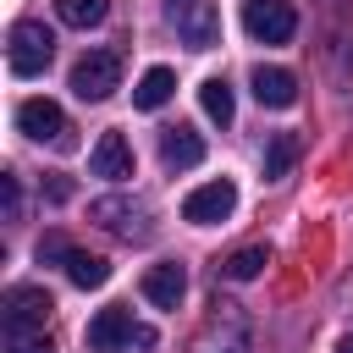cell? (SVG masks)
<instances>
[{"label": "cell", "mask_w": 353, "mask_h": 353, "mask_svg": "<svg viewBox=\"0 0 353 353\" xmlns=\"http://www.w3.org/2000/svg\"><path fill=\"white\" fill-rule=\"evenodd\" d=\"M336 353H353V336H342V342H336Z\"/></svg>", "instance_id": "cell-25"}, {"label": "cell", "mask_w": 353, "mask_h": 353, "mask_svg": "<svg viewBox=\"0 0 353 353\" xmlns=\"http://www.w3.org/2000/svg\"><path fill=\"white\" fill-rule=\"evenodd\" d=\"M121 88V55L116 50H88L72 66V94L77 99H110Z\"/></svg>", "instance_id": "cell-6"}, {"label": "cell", "mask_w": 353, "mask_h": 353, "mask_svg": "<svg viewBox=\"0 0 353 353\" xmlns=\"http://www.w3.org/2000/svg\"><path fill=\"white\" fill-rule=\"evenodd\" d=\"M66 254H72L66 237H44V243H39V259H66Z\"/></svg>", "instance_id": "cell-23"}, {"label": "cell", "mask_w": 353, "mask_h": 353, "mask_svg": "<svg viewBox=\"0 0 353 353\" xmlns=\"http://www.w3.org/2000/svg\"><path fill=\"white\" fill-rule=\"evenodd\" d=\"M105 11H110V0H55V17L66 28H99Z\"/></svg>", "instance_id": "cell-20"}, {"label": "cell", "mask_w": 353, "mask_h": 353, "mask_svg": "<svg viewBox=\"0 0 353 353\" xmlns=\"http://www.w3.org/2000/svg\"><path fill=\"white\" fill-rule=\"evenodd\" d=\"M11 353H55V347L44 331H33V336H11Z\"/></svg>", "instance_id": "cell-21"}, {"label": "cell", "mask_w": 353, "mask_h": 353, "mask_svg": "<svg viewBox=\"0 0 353 353\" xmlns=\"http://www.w3.org/2000/svg\"><path fill=\"white\" fill-rule=\"evenodd\" d=\"M83 342H88V353H116V347H149L154 342V331L149 325H138L121 303H110V309H99L94 320H88V331H83Z\"/></svg>", "instance_id": "cell-2"}, {"label": "cell", "mask_w": 353, "mask_h": 353, "mask_svg": "<svg viewBox=\"0 0 353 353\" xmlns=\"http://www.w3.org/2000/svg\"><path fill=\"white\" fill-rule=\"evenodd\" d=\"M270 265V248L265 243H248V248H237V254H226V265H221V276L226 281H254L259 270Z\"/></svg>", "instance_id": "cell-18"}, {"label": "cell", "mask_w": 353, "mask_h": 353, "mask_svg": "<svg viewBox=\"0 0 353 353\" xmlns=\"http://www.w3.org/2000/svg\"><path fill=\"white\" fill-rule=\"evenodd\" d=\"M243 28L254 44H292L298 11H292V0H243Z\"/></svg>", "instance_id": "cell-5"}, {"label": "cell", "mask_w": 353, "mask_h": 353, "mask_svg": "<svg viewBox=\"0 0 353 353\" xmlns=\"http://www.w3.org/2000/svg\"><path fill=\"white\" fill-rule=\"evenodd\" d=\"M232 210H237V182L232 176H215V182H204L182 199V221H193V226H215Z\"/></svg>", "instance_id": "cell-8"}, {"label": "cell", "mask_w": 353, "mask_h": 353, "mask_svg": "<svg viewBox=\"0 0 353 353\" xmlns=\"http://www.w3.org/2000/svg\"><path fill=\"white\" fill-rule=\"evenodd\" d=\"M61 265H66V276H72L77 287H105V281H110V265H105L99 254H88V248H72Z\"/></svg>", "instance_id": "cell-19"}, {"label": "cell", "mask_w": 353, "mask_h": 353, "mask_svg": "<svg viewBox=\"0 0 353 353\" xmlns=\"http://www.w3.org/2000/svg\"><path fill=\"white\" fill-rule=\"evenodd\" d=\"M199 105H204V116L215 127H232V116H237V99H232V83L226 77H204L199 83Z\"/></svg>", "instance_id": "cell-16"}, {"label": "cell", "mask_w": 353, "mask_h": 353, "mask_svg": "<svg viewBox=\"0 0 353 353\" xmlns=\"http://www.w3.org/2000/svg\"><path fill=\"white\" fill-rule=\"evenodd\" d=\"M193 353H254V331H248V314L237 303H215V314L204 320Z\"/></svg>", "instance_id": "cell-4"}, {"label": "cell", "mask_w": 353, "mask_h": 353, "mask_svg": "<svg viewBox=\"0 0 353 353\" xmlns=\"http://www.w3.org/2000/svg\"><path fill=\"white\" fill-rule=\"evenodd\" d=\"M50 55H55V33L44 22H33V17L11 22V33H6V66L17 77H39L50 66Z\"/></svg>", "instance_id": "cell-1"}, {"label": "cell", "mask_w": 353, "mask_h": 353, "mask_svg": "<svg viewBox=\"0 0 353 353\" xmlns=\"http://www.w3.org/2000/svg\"><path fill=\"white\" fill-rule=\"evenodd\" d=\"M171 94H176V72H171V66H149V72L138 77V88H132L138 110H160Z\"/></svg>", "instance_id": "cell-15"}, {"label": "cell", "mask_w": 353, "mask_h": 353, "mask_svg": "<svg viewBox=\"0 0 353 353\" xmlns=\"http://www.w3.org/2000/svg\"><path fill=\"white\" fill-rule=\"evenodd\" d=\"M143 298H149L154 309H176V303L188 298V270H182V265H149V270H143Z\"/></svg>", "instance_id": "cell-12"}, {"label": "cell", "mask_w": 353, "mask_h": 353, "mask_svg": "<svg viewBox=\"0 0 353 353\" xmlns=\"http://www.w3.org/2000/svg\"><path fill=\"white\" fill-rule=\"evenodd\" d=\"M298 132H270V143H265V182H281L287 171H292V160H298Z\"/></svg>", "instance_id": "cell-17"}, {"label": "cell", "mask_w": 353, "mask_h": 353, "mask_svg": "<svg viewBox=\"0 0 353 353\" xmlns=\"http://www.w3.org/2000/svg\"><path fill=\"white\" fill-rule=\"evenodd\" d=\"M50 314H55V298H50L44 287H11V292H6V342L44 331Z\"/></svg>", "instance_id": "cell-7"}, {"label": "cell", "mask_w": 353, "mask_h": 353, "mask_svg": "<svg viewBox=\"0 0 353 353\" xmlns=\"http://www.w3.org/2000/svg\"><path fill=\"white\" fill-rule=\"evenodd\" d=\"M88 171L105 176V182H127V176H132V143H127L121 132H99V143H94V154H88Z\"/></svg>", "instance_id": "cell-11"}, {"label": "cell", "mask_w": 353, "mask_h": 353, "mask_svg": "<svg viewBox=\"0 0 353 353\" xmlns=\"http://www.w3.org/2000/svg\"><path fill=\"white\" fill-rule=\"evenodd\" d=\"M44 193H50L55 204H61V199H72V176H61V171H55V176L44 182Z\"/></svg>", "instance_id": "cell-24"}, {"label": "cell", "mask_w": 353, "mask_h": 353, "mask_svg": "<svg viewBox=\"0 0 353 353\" xmlns=\"http://www.w3.org/2000/svg\"><path fill=\"white\" fill-rule=\"evenodd\" d=\"M165 22L176 28V39L188 50H215V39H221L215 0H165Z\"/></svg>", "instance_id": "cell-3"}, {"label": "cell", "mask_w": 353, "mask_h": 353, "mask_svg": "<svg viewBox=\"0 0 353 353\" xmlns=\"http://www.w3.org/2000/svg\"><path fill=\"white\" fill-rule=\"evenodd\" d=\"M160 160H165L171 171H193V165L204 160V138H199L193 127H165V132H160Z\"/></svg>", "instance_id": "cell-14"}, {"label": "cell", "mask_w": 353, "mask_h": 353, "mask_svg": "<svg viewBox=\"0 0 353 353\" xmlns=\"http://www.w3.org/2000/svg\"><path fill=\"white\" fill-rule=\"evenodd\" d=\"M0 188H6V215L17 221V210H22V188H17V176L6 171V176H0Z\"/></svg>", "instance_id": "cell-22"}, {"label": "cell", "mask_w": 353, "mask_h": 353, "mask_svg": "<svg viewBox=\"0 0 353 353\" xmlns=\"http://www.w3.org/2000/svg\"><path fill=\"white\" fill-rule=\"evenodd\" d=\"M88 221H99L105 232H116V237H149V210L138 204V199H94L88 204Z\"/></svg>", "instance_id": "cell-10"}, {"label": "cell", "mask_w": 353, "mask_h": 353, "mask_svg": "<svg viewBox=\"0 0 353 353\" xmlns=\"http://www.w3.org/2000/svg\"><path fill=\"white\" fill-rule=\"evenodd\" d=\"M17 127L33 138V143H72V127H66V110L55 99H22L17 105Z\"/></svg>", "instance_id": "cell-9"}, {"label": "cell", "mask_w": 353, "mask_h": 353, "mask_svg": "<svg viewBox=\"0 0 353 353\" xmlns=\"http://www.w3.org/2000/svg\"><path fill=\"white\" fill-rule=\"evenodd\" d=\"M254 99L259 105H270V110H287L292 99H298V77L287 72V66H254Z\"/></svg>", "instance_id": "cell-13"}]
</instances>
